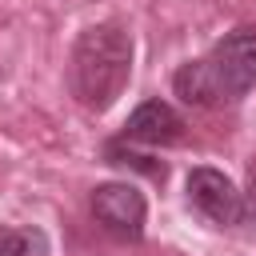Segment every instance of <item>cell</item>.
Masks as SVG:
<instances>
[{"label":"cell","mask_w":256,"mask_h":256,"mask_svg":"<svg viewBox=\"0 0 256 256\" xmlns=\"http://www.w3.org/2000/svg\"><path fill=\"white\" fill-rule=\"evenodd\" d=\"M256 84V28H236L220 44H212L208 56L188 60L176 76L172 88L184 104L192 108H212L240 100Z\"/></svg>","instance_id":"obj_1"},{"label":"cell","mask_w":256,"mask_h":256,"mask_svg":"<svg viewBox=\"0 0 256 256\" xmlns=\"http://www.w3.org/2000/svg\"><path fill=\"white\" fill-rule=\"evenodd\" d=\"M132 76V36L120 24H92L72 48V92L84 108L104 112Z\"/></svg>","instance_id":"obj_2"},{"label":"cell","mask_w":256,"mask_h":256,"mask_svg":"<svg viewBox=\"0 0 256 256\" xmlns=\"http://www.w3.org/2000/svg\"><path fill=\"white\" fill-rule=\"evenodd\" d=\"M92 216L116 240H140L144 236V220H148V204L132 184L108 180V184H100L92 192Z\"/></svg>","instance_id":"obj_3"},{"label":"cell","mask_w":256,"mask_h":256,"mask_svg":"<svg viewBox=\"0 0 256 256\" xmlns=\"http://www.w3.org/2000/svg\"><path fill=\"white\" fill-rule=\"evenodd\" d=\"M188 204H192L204 220H212V224H220V228L240 224V208H244L236 184H232L224 172H216V168H192V172H188Z\"/></svg>","instance_id":"obj_4"},{"label":"cell","mask_w":256,"mask_h":256,"mask_svg":"<svg viewBox=\"0 0 256 256\" xmlns=\"http://www.w3.org/2000/svg\"><path fill=\"white\" fill-rule=\"evenodd\" d=\"M124 140H136V144H148V148H164V144H180L184 140V120L172 104L164 100H144L128 124H124Z\"/></svg>","instance_id":"obj_5"},{"label":"cell","mask_w":256,"mask_h":256,"mask_svg":"<svg viewBox=\"0 0 256 256\" xmlns=\"http://www.w3.org/2000/svg\"><path fill=\"white\" fill-rule=\"evenodd\" d=\"M0 256H48V236L40 228H0Z\"/></svg>","instance_id":"obj_6"},{"label":"cell","mask_w":256,"mask_h":256,"mask_svg":"<svg viewBox=\"0 0 256 256\" xmlns=\"http://www.w3.org/2000/svg\"><path fill=\"white\" fill-rule=\"evenodd\" d=\"M240 200H244V208H240V220H252V224H256V176H252L248 192H240Z\"/></svg>","instance_id":"obj_7"}]
</instances>
